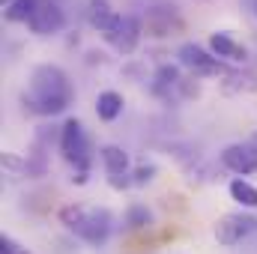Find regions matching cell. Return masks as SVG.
Segmentation results:
<instances>
[{"label":"cell","instance_id":"cell-13","mask_svg":"<svg viewBox=\"0 0 257 254\" xmlns=\"http://www.w3.org/2000/svg\"><path fill=\"white\" fill-rule=\"evenodd\" d=\"M36 6H39V0H9L6 9H3V18L12 21V24H30Z\"/></svg>","mask_w":257,"mask_h":254},{"label":"cell","instance_id":"cell-1","mask_svg":"<svg viewBox=\"0 0 257 254\" xmlns=\"http://www.w3.org/2000/svg\"><path fill=\"white\" fill-rule=\"evenodd\" d=\"M72 102V84L60 66H39L30 78V105L39 114H63Z\"/></svg>","mask_w":257,"mask_h":254},{"label":"cell","instance_id":"cell-17","mask_svg":"<svg viewBox=\"0 0 257 254\" xmlns=\"http://www.w3.org/2000/svg\"><path fill=\"white\" fill-rule=\"evenodd\" d=\"M153 174H156V168H153V165H141V168L135 171V186L150 183V180H153Z\"/></svg>","mask_w":257,"mask_h":254},{"label":"cell","instance_id":"cell-7","mask_svg":"<svg viewBox=\"0 0 257 254\" xmlns=\"http://www.w3.org/2000/svg\"><path fill=\"white\" fill-rule=\"evenodd\" d=\"M63 24H66L63 9H60L54 0H39V6H36V12H33V18H30L27 27H30L36 36H48V33L63 30Z\"/></svg>","mask_w":257,"mask_h":254},{"label":"cell","instance_id":"cell-12","mask_svg":"<svg viewBox=\"0 0 257 254\" xmlns=\"http://www.w3.org/2000/svg\"><path fill=\"white\" fill-rule=\"evenodd\" d=\"M102 162H105V171H108L111 177H126V171H128V153L123 150V147H117V144L102 147Z\"/></svg>","mask_w":257,"mask_h":254},{"label":"cell","instance_id":"cell-9","mask_svg":"<svg viewBox=\"0 0 257 254\" xmlns=\"http://www.w3.org/2000/svg\"><path fill=\"white\" fill-rule=\"evenodd\" d=\"M117 18H120V12H114V6H111L108 0H90V24H93L102 36L117 24Z\"/></svg>","mask_w":257,"mask_h":254},{"label":"cell","instance_id":"cell-6","mask_svg":"<svg viewBox=\"0 0 257 254\" xmlns=\"http://www.w3.org/2000/svg\"><path fill=\"white\" fill-rule=\"evenodd\" d=\"M221 165L239 177L257 171V147L254 144H230L221 150Z\"/></svg>","mask_w":257,"mask_h":254},{"label":"cell","instance_id":"cell-20","mask_svg":"<svg viewBox=\"0 0 257 254\" xmlns=\"http://www.w3.org/2000/svg\"><path fill=\"white\" fill-rule=\"evenodd\" d=\"M18 254H27V251H18Z\"/></svg>","mask_w":257,"mask_h":254},{"label":"cell","instance_id":"cell-2","mask_svg":"<svg viewBox=\"0 0 257 254\" xmlns=\"http://www.w3.org/2000/svg\"><path fill=\"white\" fill-rule=\"evenodd\" d=\"M63 224L78 233L90 245H102L111 236V212L108 209H90V206H66L60 212Z\"/></svg>","mask_w":257,"mask_h":254},{"label":"cell","instance_id":"cell-18","mask_svg":"<svg viewBox=\"0 0 257 254\" xmlns=\"http://www.w3.org/2000/svg\"><path fill=\"white\" fill-rule=\"evenodd\" d=\"M21 248L9 239V236H0V254H18Z\"/></svg>","mask_w":257,"mask_h":254},{"label":"cell","instance_id":"cell-14","mask_svg":"<svg viewBox=\"0 0 257 254\" xmlns=\"http://www.w3.org/2000/svg\"><path fill=\"white\" fill-rule=\"evenodd\" d=\"M230 197H233L236 203H242L245 209H257V189L248 180H242V177H236V180L230 183Z\"/></svg>","mask_w":257,"mask_h":254},{"label":"cell","instance_id":"cell-8","mask_svg":"<svg viewBox=\"0 0 257 254\" xmlns=\"http://www.w3.org/2000/svg\"><path fill=\"white\" fill-rule=\"evenodd\" d=\"M177 57H180V63L189 66V69L197 72V75H218V72H221L218 57H215V54H209L206 48H200L197 42H186V45H180Z\"/></svg>","mask_w":257,"mask_h":254},{"label":"cell","instance_id":"cell-11","mask_svg":"<svg viewBox=\"0 0 257 254\" xmlns=\"http://www.w3.org/2000/svg\"><path fill=\"white\" fill-rule=\"evenodd\" d=\"M123 96L120 93H114V90H105V93H99V99H96V114H99V120H105V123H114L120 114H123Z\"/></svg>","mask_w":257,"mask_h":254},{"label":"cell","instance_id":"cell-15","mask_svg":"<svg viewBox=\"0 0 257 254\" xmlns=\"http://www.w3.org/2000/svg\"><path fill=\"white\" fill-rule=\"evenodd\" d=\"M156 81H159L162 87H177V84H180V69H177V66H162V69L156 72Z\"/></svg>","mask_w":257,"mask_h":254},{"label":"cell","instance_id":"cell-3","mask_svg":"<svg viewBox=\"0 0 257 254\" xmlns=\"http://www.w3.org/2000/svg\"><path fill=\"white\" fill-rule=\"evenodd\" d=\"M60 150H63L66 162H72L81 174H87V165H90V147H87L84 126H81L78 120H66L63 132H60Z\"/></svg>","mask_w":257,"mask_h":254},{"label":"cell","instance_id":"cell-16","mask_svg":"<svg viewBox=\"0 0 257 254\" xmlns=\"http://www.w3.org/2000/svg\"><path fill=\"white\" fill-rule=\"evenodd\" d=\"M150 224V209L147 206H132L128 209V227H147Z\"/></svg>","mask_w":257,"mask_h":254},{"label":"cell","instance_id":"cell-4","mask_svg":"<svg viewBox=\"0 0 257 254\" xmlns=\"http://www.w3.org/2000/svg\"><path fill=\"white\" fill-rule=\"evenodd\" d=\"M257 230V218L248 212H227L221 215V221L215 224V239L221 245H236L245 236H251Z\"/></svg>","mask_w":257,"mask_h":254},{"label":"cell","instance_id":"cell-10","mask_svg":"<svg viewBox=\"0 0 257 254\" xmlns=\"http://www.w3.org/2000/svg\"><path fill=\"white\" fill-rule=\"evenodd\" d=\"M209 48H212L215 57H224V60H245L248 57V51L239 42H233L227 33H212L209 36Z\"/></svg>","mask_w":257,"mask_h":254},{"label":"cell","instance_id":"cell-5","mask_svg":"<svg viewBox=\"0 0 257 254\" xmlns=\"http://www.w3.org/2000/svg\"><path fill=\"white\" fill-rule=\"evenodd\" d=\"M105 39H108L120 54H132V51L138 48V42H141V24H138V18L120 15L117 24L105 33Z\"/></svg>","mask_w":257,"mask_h":254},{"label":"cell","instance_id":"cell-19","mask_svg":"<svg viewBox=\"0 0 257 254\" xmlns=\"http://www.w3.org/2000/svg\"><path fill=\"white\" fill-rule=\"evenodd\" d=\"M111 186H114V189H126L128 180H126V177H111Z\"/></svg>","mask_w":257,"mask_h":254},{"label":"cell","instance_id":"cell-21","mask_svg":"<svg viewBox=\"0 0 257 254\" xmlns=\"http://www.w3.org/2000/svg\"><path fill=\"white\" fill-rule=\"evenodd\" d=\"M254 9H257V3H254Z\"/></svg>","mask_w":257,"mask_h":254}]
</instances>
